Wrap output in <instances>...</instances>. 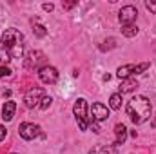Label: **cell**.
<instances>
[{"label": "cell", "instance_id": "obj_16", "mask_svg": "<svg viewBox=\"0 0 156 154\" xmlns=\"http://www.w3.org/2000/svg\"><path fill=\"white\" fill-rule=\"evenodd\" d=\"M109 105H111V109H115V111H118V109L122 107V94H120V93L113 94V96L109 98Z\"/></svg>", "mask_w": 156, "mask_h": 154}, {"label": "cell", "instance_id": "obj_1", "mask_svg": "<svg viewBox=\"0 0 156 154\" xmlns=\"http://www.w3.org/2000/svg\"><path fill=\"white\" fill-rule=\"evenodd\" d=\"M125 111H127V116L131 118V121L134 125H140V123H144V121H147L151 118L153 107H151L149 98H145V96H134L127 103Z\"/></svg>", "mask_w": 156, "mask_h": 154}, {"label": "cell", "instance_id": "obj_3", "mask_svg": "<svg viewBox=\"0 0 156 154\" xmlns=\"http://www.w3.org/2000/svg\"><path fill=\"white\" fill-rule=\"evenodd\" d=\"M73 113H75V116H76V121H78L80 131H87L91 118H87V103H85L83 98H78L76 100V103H75V107H73Z\"/></svg>", "mask_w": 156, "mask_h": 154}, {"label": "cell", "instance_id": "obj_22", "mask_svg": "<svg viewBox=\"0 0 156 154\" xmlns=\"http://www.w3.org/2000/svg\"><path fill=\"white\" fill-rule=\"evenodd\" d=\"M145 7H147L151 13H154V15H156V2H153V0H147V2H145Z\"/></svg>", "mask_w": 156, "mask_h": 154}, {"label": "cell", "instance_id": "obj_4", "mask_svg": "<svg viewBox=\"0 0 156 154\" xmlns=\"http://www.w3.org/2000/svg\"><path fill=\"white\" fill-rule=\"evenodd\" d=\"M18 134H20V138H24V140H35V138L42 136V129H40V125H37V123L26 121V123H20Z\"/></svg>", "mask_w": 156, "mask_h": 154}, {"label": "cell", "instance_id": "obj_5", "mask_svg": "<svg viewBox=\"0 0 156 154\" xmlns=\"http://www.w3.org/2000/svg\"><path fill=\"white\" fill-rule=\"evenodd\" d=\"M44 100V89H40V87H33V89H29L26 94H24V103H26V107H29V109H33V107H40V102Z\"/></svg>", "mask_w": 156, "mask_h": 154}, {"label": "cell", "instance_id": "obj_23", "mask_svg": "<svg viewBox=\"0 0 156 154\" xmlns=\"http://www.w3.org/2000/svg\"><path fill=\"white\" fill-rule=\"evenodd\" d=\"M5 136H7V131H5V127H4V125H0V142H2V140H5Z\"/></svg>", "mask_w": 156, "mask_h": 154}, {"label": "cell", "instance_id": "obj_19", "mask_svg": "<svg viewBox=\"0 0 156 154\" xmlns=\"http://www.w3.org/2000/svg\"><path fill=\"white\" fill-rule=\"evenodd\" d=\"M33 31H35V35L40 37V38L47 35V31H45V27H44V26H35V27H33Z\"/></svg>", "mask_w": 156, "mask_h": 154}, {"label": "cell", "instance_id": "obj_2", "mask_svg": "<svg viewBox=\"0 0 156 154\" xmlns=\"http://www.w3.org/2000/svg\"><path fill=\"white\" fill-rule=\"evenodd\" d=\"M22 40H24V37H22L20 31H16V29H5L4 35H2V40H0V47L5 49L11 58H22V54H24Z\"/></svg>", "mask_w": 156, "mask_h": 154}, {"label": "cell", "instance_id": "obj_8", "mask_svg": "<svg viewBox=\"0 0 156 154\" xmlns=\"http://www.w3.org/2000/svg\"><path fill=\"white\" fill-rule=\"evenodd\" d=\"M45 60V56H44V53H40V51H31L29 54H27V58H26V62H24V65H26V69H29V71H33L35 67H38L40 64Z\"/></svg>", "mask_w": 156, "mask_h": 154}, {"label": "cell", "instance_id": "obj_7", "mask_svg": "<svg viewBox=\"0 0 156 154\" xmlns=\"http://www.w3.org/2000/svg\"><path fill=\"white\" fill-rule=\"evenodd\" d=\"M136 16H138V9L133 7V5H125V7H122V9H120V15H118L120 22H122L123 26L133 24V22L136 20Z\"/></svg>", "mask_w": 156, "mask_h": 154}, {"label": "cell", "instance_id": "obj_12", "mask_svg": "<svg viewBox=\"0 0 156 154\" xmlns=\"http://www.w3.org/2000/svg\"><path fill=\"white\" fill-rule=\"evenodd\" d=\"M115 134H116L115 147H118V145H122V143L125 142V138H127V129H125L123 123H116V127H115Z\"/></svg>", "mask_w": 156, "mask_h": 154}, {"label": "cell", "instance_id": "obj_14", "mask_svg": "<svg viewBox=\"0 0 156 154\" xmlns=\"http://www.w3.org/2000/svg\"><path fill=\"white\" fill-rule=\"evenodd\" d=\"M89 154H116L115 145H96Z\"/></svg>", "mask_w": 156, "mask_h": 154}, {"label": "cell", "instance_id": "obj_26", "mask_svg": "<svg viewBox=\"0 0 156 154\" xmlns=\"http://www.w3.org/2000/svg\"><path fill=\"white\" fill-rule=\"evenodd\" d=\"M13 154H15V152H13Z\"/></svg>", "mask_w": 156, "mask_h": 154}, {"label": "cell", "instance_id": "obj_25", "mask_svg": "<svg viewBox=\"0 0 156 154\" xmlns=\"http://www.w3.org/2000/svg\"><path fill=\"white\" fill-rule=\"evenodd\" d=\"M53 4H44V11H53Z\"/></svg>", "mask_w": 156, "mask_h": 154}, {"label": "cell", "instance_id": "obj_21", "mask_svg": "<svg viewBox=\"0 0 156 154\" xmlns=\"http://www.w3.org/2000/svg\"><path fill=\"white\" fill-rule=\"evenodd\" d=\"M9 60H11L9 53H7L5 49H2V47H0V62H9Z\"/></svg>", "mask_w": 156, "mask_h": 154}, {"label": "cell", "instance_id": "obj_18", "mask_svg": "<svg viewBox=\"0 0 156 154\" xmlns=\"http://www.w3.org/2000/svg\"><path fill=\"white\" fill-rule=\"evenodd\" d=\"M147 69H149V62L138 64V65L134 67V75H140V73H144V71H147Z\"/></svg>", "mask_w": 156, "mask_h": 154}, {"label": "cell", "instance_id": "obj_24", "mask_svg": "<svg viewBox=\"0 0 156 154\" xmlns=\"http://www.w3.org/2000/svg\"><path fill=\"white\" fill-rule=\"evenodd\" d=\"M75 5H76V2H66V4H62L64 9H71V7H75Z\"/></svg>", "mask_w": 156, "mask_h": 154}, {"label": "cell", "instance_id": "obj_17", "mask_svg": "<svg viewBox=\"0 0 156 154\" xmlns=\"http://www.w3.org/2000/svg\"><path fill=\"white\" fill-rule=\"evenodd\" d=\"M51 102H53L51 96H44V100L40 102V109H42V111H47V109L51 107Z\"/></svg>", "mask_w": 156, "mask_h": 154}, {"label": "cell", "instance_id": "obj_9", "mask_svg": "<svg viewBox=\"0 0 156 154\" xmlns=\"http://www.w3.org/2000/svg\"><path fill=\"white\" fill-rule=\"evenodd\" d=\"M91 114H93L91 120H94V121H104V120L109 118V109H107L105 105H102V103H93Z\"/></svg>", "mask_w": 156, "mask_h": 154}, {"label": "cell", "instance_id": "obj_20", "mask_svg": "<svg viewBox=\"0 0 156 154\" xmlns=\"http://www.w3.org/2000/svg\"><path fill=\"white\" fill-rule=\"evenodd\" d=\"M11 76V69L7 65H0V78H7Z\"/></svg>", "mask_w": 156, "mask_h": 154}, {"label": "cell", "instance_id": "obj_11", "mask_svg": "<svg viewBox=\"0 0 156 154\" xmlns=\"http://www.w3.org/2000/svg\"><path fill=\"white\" fill-rule=\"evenodd\" d=\"M15 111H16V103L15 102H5L4 107H2V118L5 121H11L13 116H15Z\"/></svg>", "mask_w": 156, "mask_h": 154}, {"label": "cell", "instance_id": "obj_6", "mask_svg": "<svg viewBox=\"0 0 156 154\" xmlns=\"http://www.w3.org/2000/svg\"><path fill=\"white\" fill-rule=\"evenodd\" d=\"M38 78L44 82V83L53 85V83L58 82V71H56L53 65H44V67L38 69Z\"/></svg>", "mask_w": 156, "mask_h": 154}, {"label": "cell", "instance_id": "obj_15", "mask_svg": "<svg viewBox=\"0 0 156 154\" xmlns=\"http://www.w3.org/2000/svg\"><path fill=\"white\" fill-rule=\"evenodd\" d=\"M122 35L127 37V38H133L138 35V27L134 24H129V26H122Z\"/></svg>", "mask_w": 156, "mask_h": 154}, {"label": "cell", "instance_id": "obj_10", "mask_svg": "<svg viewBox=\"0 0 156 154\" xmlns=\"http://www.w3.org/2000/svg\"><path fill=\"white\" fill-rule=\"evenodd\" d=\"M136 87H138V82L134 78H125V80H122V83H120L118 89H120L122 94H125V93H133Z\"/></svg>", "mask_w": 156, "mask_h": 154}, {"label": "cell", "instance_id": "obj_13", "mask_svg": "<svg viewBox=\"0 0 156 154\" xmlns=\"http://www.w3.org/2000/svg\"><path fill=\"white\" fill-rule=\"evenodd\" d=\"M134 67H136V65H133V64L118 67V71H116L118 78H122V80H125V78H131L133 75H134Z\"/></svg>", "mask_w": 156, "mask_h": 154}]
</instances>
